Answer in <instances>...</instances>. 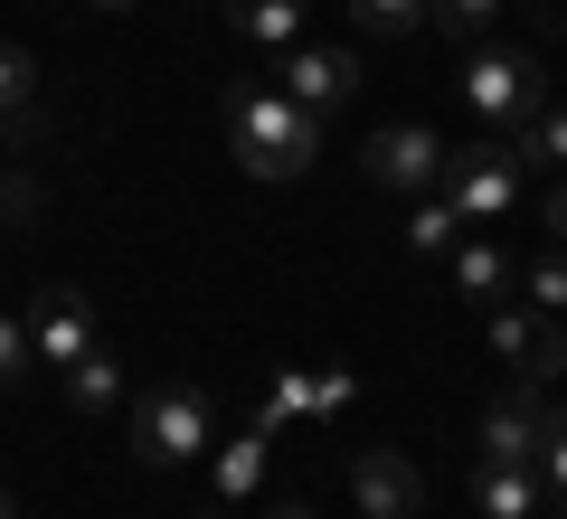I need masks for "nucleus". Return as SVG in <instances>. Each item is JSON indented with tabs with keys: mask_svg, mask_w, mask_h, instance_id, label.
Returning <instances> with one entry per match:
<instances>
[{
	"mask_svg": "<svg viewBox=\"0 0 567 519\" xmlns=\"http://www.w3.org/2000/svg\"><path fill=\"white\" fill-rule=\"evenodd\" d=\"M218 114H227V142H237V160L256 180H303L312 152H322V114H303L275 85H227Z\"/></svg>",
	"mask_w": 567,
	"mask_h": 519,
	"instance_id": "obj_1",
	"label": "nucleus"
},
{
	"mask_svg": "<svg viewBox=\"0 0 567 519\" xmlns=\"http://www.w3.org/2000/svg\"><path fill=\"white\" fill-rule=\"evenodd\" d=\"M123 425H133V454L152 463V473H189V463H208V444H218V406H208V387H189V378L133 387Z\"/></svg>",
	"mask_w": 567,
	"mask_h": 519,
	"instance_id": "obj_2",
	"label": "nucleus"
},
{
	"mask_svg": "<svg viewBox=\"0 0 567 519\" xmlns=\"http://www.w3.org/2000/svg\"><path fill=\"white\" fill-rule=\"evenodd\" d=\"M454 85H464V114H473V123L520 133V123L548 104V58H539V48H492V39H473Z\"/></svg>",
	"mask_w": 567,
	"mask_h": 519,
	"instance_id": "obj_3",
	"label": "nucleus"
},
{
	"mask_svg": "<svg viewBox=\"0 0 567 519\" xmlns=\"http://www.w3.org/2000/svg\"><path fill=\"white\" fill-rule=\"evenodd\" d=\"M445 208L464 227H502L511 208H520V160L502 152V142H492V152H445Z\"/></svg>",
	"mask_w": 567,
	"mask_h": 519,
	"instance_id": "obj_4",
	"label": "nucleus"
},
{
	"mask_svg": "<svg viewBox=\"0 0 567 519\" xmlns=\"http://www.w3.org/2000/svg\"><path fill=\"white\" fill-rule=\"evenodd\" d=\"M360 170L379 189H398V199H425V189L445 180V133H425V123H379V133L360 142Z\"/></svg>",
	"mask_w": 567,
	"mask_h": 519,
	"instance_id": "obj_5",
	"label": "nucleus"
},
{
	"mask_svg": "<svg viewBox=\"0 0 567 519\" xmlns=\"http://www.w3.org/2000/svg\"><path fill=\"white\" fill-rule=\"evenodd\" d=\"M492 360H502L520 387H548L567 369V340H558V321L529 312V302H492Z\"/></svg>",
	"mask_w": 567,
	"mask_h": 519,
	"instance_id": "obj_6",
	"label": "nucleus"
},
{
	"mask_svg": "<svg viewBox=\"0 0 567 519\" xmlns=\"http://www.w3.org/2000/svg\"><path fill=\"white\" fill-rule=\"evenodd\" d=\"M350 500H360V519H416L425 510V473L398 444H360V454H350Z\"/></svg>",
	"mask_w": 567,
	"mask_h": 519,
	"instance_id": "obj_7",
	"label": "nucleus"
},
{
	"mask_svg": "<svg viewBox=\"0 0 567 519\" xmlns=\"http://www.w3.org/2000/svg\"><path fill=\"white\" fill-rule=\"evenodd\" d=\"M29 350H39L48 378H58V369H76L85 350H95V302H85L76 283H48V293L29 302Z\"/></svg>",
	"mask_w": 567,
	"mask_h": 519,
	"instance_id": "obj_8",
	"label": "nucleus"
},
{
	"mask_svg": "<svg viewBox=\"0 0 567 519\" xmlns=\"http://www.w3.org/2000/svg\"><path fill=\"white\" fill-rule=\"evenodd\" d=\"M275 95H293L303 114H331V104L360 95V58H350V48H303V39H293L275 58Z\"/></svg>",
	"mask_w": 567,
	"mask_h": 519,
	"instance_id": "obj_9",
	"label": "nucleus"
},
{
	"mask_svg": "<svg viewBox=\"0 0 567 519\" xmlns=\"http://www.w3.org/2000/svg\"><path fill=\"white\" fill-rule=\"evenodd\" d=\"M539 387H520L511 378V397H492L483 406V425H473V454L483 463H529V444H539Z\"/></svg>",
	"mask_w": 567,
	"mask_h": 519,
	"instance_id": "obj_10",
	"label": "nucleus"
},
{
	"mask_svg": "<svg viewBox=\"0 0 567 519\" xmlns=\"http://www.w3.org/2000/svg\"><path fill=\"white\" fill-rule=\"evenodd\" d=\"M341 406H350L341 369H322V378H312V369H284V378L265 387V406H256V435H275V425H293V416H341Z\"/></svg>",
	"mask_w": 567,
	"mask_h": 519,
	"instance_id": "obj_11",
	"label": "nucleus"
},
{
	"mask_svg": "<svg viewBox=\"0 0 567 519\" xmlns=\"http://www.w3.org/2000/svg\"><path fill=\"white\" fill-rule=\"evenodd\" d=\"M58 387H66V406H76V416H123V406H133V378H123V360L114 350H85L76 369H58Z\"/></svg>",
	"mask_w": 567,
	"mask_h": 519,
	"instance_id": "obj_12",
	"label": "nucleus"
},
{
	"mask_svg": "<svg viewBox=\"0 0 567 519\" xmlns=\"http://www.w3.org/2000/svg\"><path fill=\"white\" fill-rule=\"evenodd\" d=\"M473 510H483V519H539L548 491H539L529 463H473Z\"/></svg>",
	"mask_w": 567,
	"mask_h": 519,
	"instance_id": "obj_13",
	"label": "nucleus"
},
{
	"mask_svg": "<svg viewBox=\"0 0 567 519\" xmlns=\"http://www.w3.org/2000/svg\"><path fill=\"white\" fill-rule=\"evenodd\" d=\"M445 264H454V283H464V302H511V283H520V264H511L492 237H454Z\"/></svg>",
	"mask_w": 567,
	"mask_h": 519,
	"instance_id": "obj_14",
	"label": "nucleus"
},
{
	"mask_svg": "<svg viewBox=\"0 0 567 519\" xmlns=\"http://www.w3.org/2000/svg\"><path fill=\"white\" fill-rule=\"evenodd\" d=\"M227 29H237L246 48H265V58H284V48L303 39V0H218Z\"/></svg>",
	"mask_w": 567,
	"mask_h": 519,
	"instance_id": "obj_15",
	"label": "nucleus"
},
{
	"mask_svg": "<svg viewBox=\"0 0 567 519\" xmlns=\"http://www.w3.org/2000/svg\"><path fill=\"white\" fill-rule=\"evenodd\" d=\"M29 123H39V58L0 48V142H20Z\"/></svg>",
	"mask_w": 567,
	"mask_h": 519,
	"instance_id": "obj_16",
	"label": "nucleus"
},
{
	"mask_svg": "<svg viewBox=\"0 0 567 519\" xmlns=\"http://www.w3.org/2000/svg\"><path fill=\"white\" fill-rule=\"evenodd\" d=\"M265 444H275V435H256V425H246L237 444H208V473H218V500H256V481H265Z\"/></svg>",
	"mask_w": 567,
	"mask_h": 519,
	"instance_id": "obj_17",
	"label": "nucleus"
},
{
	"mask_svg": "<svg viewBox=\"0 0 567 519\" xmlns=\"http://www.w3.org/2000/svg\"><path fill=\"white\" fill-rule=\"evenodd\" d=\"M502 152L520 160V170H529V160H567V95H548L520 133H502Z\"/></svg>",
	"mask_w": 567,
	"mask_h": 519,
	"instance_id": "obj_18",
	"label": "nucleus"
},
{
	"mask_svg": "<svg viewBox=\"0 0 567 519\" xmlns=\"http://www.w3.org/2000/svg\"><path fill=\"white\" fill-rule=\"evenodd\" d=\"M529 473H539V491L567 510V406H539V444H529Z\"/></svg>",
	"mask_w": 567,
	"mask_h": 519,
	"instance_id": "obj_19",
	"label": "nucleus"
},
{
	"mask_svg": "<svg viewBox=\"0 0 567 519\" xmlns=\"http://www.w3.org/2000/svg\"><path fill=\"white\" fill-rule=\"evenodd\" d=\"M511 302H529V312H548V321L567 312V256H558V246L520 264V283H511Z\"/></svg>",
	"mask_w": 567,
	"mask_h": 519,
	"instance_id": "obj_20",
	"label": "nucleus"
},
{
	"mask_svg": "<svg viewBox=\"0 0 567 519\" xmlns=\"http://www.w3.org/2000/svg\"><path fill=\"white\" fill-rule=\"evenodd\" d=\"M454 237H464V218L445 208V189H425V199H406V246H416V256H445Z\"/></svg>",
	"mask_w": 567,
	"mask_h": 519,
	"instance_id": "obj_21",
	"label": "nucleus"
},
{
	"mask_svg": "<svg viewBox=\"0 0 567 519\" xmlns=\"http://www.w3.org/2000/svg\"><path fill=\"white\" fill-rule=\"evenodd\" d=\"M502 10H511V0H425V29H445V39L473 48L492 20H502Z\"/></svg>",
	"mask_w": 567,
	"mask_h": 519,
	"instance_id": "obj_22",
	"label": "nucleus"
},
{
	"mask_svg": "<svg viewBox=\"0 0 567 519\" xmlns=\"http://www.w3.org/2000/svg\"><path fill=\"white\" fill-rule=\"evenodd\" d=\"M360 10V29H379V39H406V29H425V0H350Z\"/></svg>",
	"mask_w": 567,
	"mask_h": 519,
	"instance_id": "obj_23",
	"label": "nucleus"
},
{
	"mask_svg": "<svg viewBox=\"0 0 567 519\" xmlns=\"http://www.w3.org/2000/svg\"><path fill=\"white\" fill-rule=\"evenodd\" d=\"M29 369H39V350H29V321H20V312H0V387H20Z\"/></svg>",
	"mask_w": 567,
	"mask_h": 519,
	"instance_id": "obj_24",
	"label": "nucleus"
},
{
	"mask_svg": "<svg viewBox=\"0 0 567 519\" xmlns=\"http://www.w3.org/2000/svg\"><path fill=\"white\" fill-rule=\"evenodd\" d=\"M0 218H39V180L10 170V180H0Z\"/></svg>",
	"mask_w": 567,
	"mask_h": 519,
	"instance_id": "obj_25",
	"label": "nucleus"
},
{
	"mask_svg": "<svg viewBox=\"0 0 567 519\" xmlns=\"http://www.w3.org/2000/svg\"><path fill=\"white\" fill-rule=\"evenodd\" d=\"M548 246L567 256V189H548Z\"/></svg>",
	"mask_w": 567,
	"mask_h": 519,
	"instance_id": "obj_26",
	"label": "nucleus"
},
{
	"mask_svg": "<svg viewBox=\"0 0 567 519\" xmlns=\"http://www.w3.org/2000/svg\"><path fill=\"white\" fill-rule=\"evenodd\" d=\"M265 519H312V510H303V500H275V510H265Z\"/></svg>",
	"mask_w": 567,
	"mask_h": 519,
	"instance_id": "obj_27",
	"label": "nucleus"
},
{
	"mask_svg": "<svg viewBox=\"0 0 567 519\" xmlns=\"http://www.w3.org/2000/svg\"><path fill=\"white\" fill-rule=\"evenodd\" d=\"M0 519H20V500H10V491H0Z\"/></svg>",
	"mask_w": 567,
	"mask_h": 519,
	"instance_id": "obj_28",
	"label": "nucleus"
},
{
	"mask_svg": "<svg viewBox=\"0 0 567 519\" xmlns=\"http://www.w3.org/2000/svg\"><path fill=\"white\" fill-rule=\"evenodd\" d=\"M95 10H133V0H95Z\"/></svg>",
	"mask_w": 567,
	"mask_h": 519,
	"instance_id": "obj_29",
	"label": "nucleus"
},
{
	"mask_svg": "<svg viewBox=\"0 0 567 519\" xmlns=\"http://www.w3.org/2000/svg\"><path fill=\"white\" fill-rule=\"evenodd\" d=\"M208 519H227V510H208Z\"/></svg>",
	"mask_w": 567,
	"mask_h": 519,
	"instance_id": "obj_30",
	"label": "nucleus"
},
{
	"mask_svg": "<svg viewBox=\"0 0 567 519\" xmlns=\"http://www.w3.org/2000/svg\"><path fill=\"white\" fill-rule=\"evenodd\" d=\"M558 10H567V0H558Z\"/></svg>",
	"mask_w": 567,
	"mask_h": 519,
	"instance_id": "obj_31",
	"label": "nucleus"
},
{
	"mask_svg": "<svg viewBox=\"0 0 567 519\" xmlns=\"http://www.w3.org/2000/svg\"><path fill=\"white\" fill-rule=\"evenodd\" d=\"M558 39H567V29H558Z\"/></svg>",
	"mask_w": 567,
	"mask_h": 519,
	"instance_id": "obj_32",
	"label": "nucleus"
},
{
	"mask_svg": "<svg viewBox=\"0 0 567 519\" xmlns=\"http://www.w3.org/2000/svg\"><path fill=\"white\" fill-rule=\"evenodd\" d=\"M558 519H567V510H558Z\"/></svg>",
	"mask_w": 567,
	"mask_h": 519,
	"instance_id": "obj_33",
	"label": "nucleus"
}]
</instances>
